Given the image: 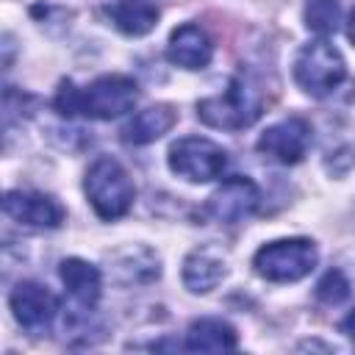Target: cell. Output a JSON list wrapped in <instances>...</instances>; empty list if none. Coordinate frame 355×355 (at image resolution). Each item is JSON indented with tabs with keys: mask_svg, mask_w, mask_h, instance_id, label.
<instances>
[{
	"mask_svg": "<svg viewBox=\"0 0 355 355\" xmlns=\"http://www.w3.org/2000/svg\"><path fill=\"white\" fill-rule=\"evenodd\" d=\"M225 275H227L225 258L216 255L208 247L191 250L186 255V261H183V286L191 294H208V291H214L225 280Z\"/></svg>",
	"mask_w": 355,
	"mask_h": 355,
	"instance_id": "13",
	"label": "cell"
},
{
	"mask_svg": "<svg viewBox=\"0 0 355 355\" xmlns=\"http://www.w3.org/2000/svg\"><path fill=\"white\" fill-rule=\"evenodd\" d=\"M175 122H178V111L166 103H155V105L136 111L128 119V125L122 128V139L128 144H153L155 139L169 133Z\"/></svg>",
	"mask_w": 355,
	"mask_h": 355,
	"instance_id": "12",
	"label": "cell"
},
{
	"mask_svg": "<svg viewBox=\"0 0 355 355\" xmlns=\"http://www.w3.org/2000/svg\"><path fill=\"white\" fill-rule=\"evenodd\" d=\"M347 78V61L324 36L300 47L294 58V80L311 97L333 94Z\"/></svg>",
	"mask_w": 355,
	"mask_h": 355,
	"instance_id": "5",
	"label": "cell"
},
{
	"mask_svg": "<svg viewBox=\"0 0 355 355\" xmlns=\"http://www.w3.org/2000/svg\"><path fill=\"white\" fill-rule=\"evenodd\" d=\"M347 36H349V42L355 44V8L349 11V19H347Z\"/></svg>",
	"mask_w": 355,
	"mask_h": 355,
	"instance_id": "20",
	"label": "cell"
},
{
	"mask_svg": "<svg viewBox=\"0 0 355 355\" xmlns=\"http://www.w3.org/2000/svg\"><path fill=\"white\" fill-rule=\"evenodd\" d=\"M211 55H214V44H211V36L194 25V22H186V25H178L172 33H169V42H166V58L180 67V69H205L211 64Z\"/></svg>",
	"mask_w": 355,
	"mask_h": 355,
	"instance_id": "11",
	"label": "cell"
},
{
	"mask_svg": "<svg viewBox=\"0 0 355 355\" xmlns=\"http://www.w3.org/2000/svg\"><path fill=\"white\" fill-rule=\"evenodd\" d=\"M3 211L8 219L31 230H55L64 222V208L58 205V200L42 191L11 189L3 197Z\"/></svg>",
	"mask_w": 355,
	"mask_h": 355,
	"instance_id": "10",
	"label": "cell"
},
{
	"mask_svg": "<svg viewBox=\"0 0 355 355\" xmlns=\"http://www.w3.org/2000/svg\"><path fill=\"white\" fill-rule=\"evenodd\" d=\"M349 297V283L344 277V272L338 269H330L322 275V280L316 283V300L324 302V305H338Z\"/></svg>",
	"mask_w": 355,
	"mask_h": 355,
	"instance_id": "18",
	"label": "cell"
},
{
	"mask_svg": "<svg viewBox=\"0 0 355 355\" xmlns=\"http://www.w3.org/2000/svg\"><path fill=\"white\" fill-rule=\"evenodd\" d=\"M166 164L178 178L189 183H211L222 178L227 166V153L205 136H183L172 141L166 153Z\"/></svg>",
	"mask_w": 355,
	"mask_h": 355,
	"instance_id": "6",
	"label": "cell"
},
{
	"mask_svg": "<svg viewBox=\"0 0 355 355\" xmlns=\"http://www.w3.org/2000/svg\"><path fill=\"white\" fill-rule=\"evenodd\" d=\"M239 347V336L233 330V324H227L225 319H194L186 330V341L183 349L189 352H230Z\"/></svg>",
	"mask_w": 355,
	"mask_h": 355,
	"instance_id": "14",
	"label": "cell"
},
{
	"mask_svg": "<svg viewBox=\"0 0 355 355\" xmlns=\"http://www.w3.org/2000/svg\"><path fill=\"white\" fill-rule=\"evenodd\" d=\"M261 205V191L250 178H227L222 186L214 189V194L205 200V216L219 225H239L247 222Z\"/></svg>",
	"mask_w": 355,
	"mask_h": 355,
	"instance_id": "7",
	"label": "cell"
},
{
	"mask_svg": "<svg viewBox=\"0 0 355 355\" xmlns=\"http://www.w3.org/2000/svg\"><path fill=\"white\" fill-rule=\"evenodd\" d=\"M139 100V86L128 75H100L86 89L64 80L55 92V111L61 116H89V119H116L133 111Z\"/></svg>",
	"mask_w": 355,
	"mask_h": 355,
	"instance_id": "1",
	"label": "cell"
},
{
	"mask_svg": "<svg viewBox=\"0 0 355 355\" xmlns=\"http://www.w3.org/2000/svg\"><path fill=\"white\" fill-rule=\"evenodd\" d=\"M311 139H313V130H311L308 119H302V116H286V119L269 125L258 136V144L255 147L266 158L288 166V164L302 161V155L311 147Z\"/></svg>",
	"mask_w": 355,
	"mask_h": 355,
	"instance_id": "9",
	"label": "cell"
},
{
	"mask_svg": "<svg viewBox=\"0 0 355 355\" xmlns=\"http://www.w3.org/2000/svg\"><path fill=\"white\" fill-rule=\"evenodd\" d=\"M105 14L125 36H144L158 22V8L150 0H114Z\"/></svg>",
	"mask_w": 355,
	"mask_h": 355,
	"instance_id": "16",
	"label": "cell"
},
{
	"mask_svg": "<svg viewBox=\"0 0 355 355\" xmlns=\"http://www.w3.org/2000/svg\"><path fill=\"white\" fill-rule=\"evenodd\" d=\"M302 19L305 28L316 36H330L341 25V6L338 0H308L302 8Z\"/></svg>",
	"mask_w": 355,
	"mask_h": 355,
	"instance_id": "17",
	"label": "cell"
},
{
	"mask_svg": "<svg viewBox=\"0 0 355 355\" xmlns=\"http://www.w3.org/2000/svg\"><path fill=\"white\" fill-rule=\"evenodd\" d=\"M83 191H86L94 214L105 222L125 216L136 200V186H133L128 169L111 155H100L92 161V166L86 169V178H83Z\"/></svg>",
	"mask_w": 355,
	"mask_h": 355,
	"instance_id": "3",
	"label": "cell"
},
{
	"mask_svg": "<svg viewBox=\"0 0 355 355\" xmlns=\"http://www.w3.org/2000/svg\"><path fill=\"white\" fill-rule=\"evenodd\" d=\"M261 111H263L261 89L247 75H236L222 94H214L197 103V119L219 130L250 128L261 116Z\"/></svg>",
	"mask_w": 355,
	"mask_h": 355,
	"instance_id": "2",
	"label": "cell"
},
{
	"mask_svg": "<svg viewBox=\"0 0 355 355\" xmlns=\"http://www.w3.org/2000/svg\"><path fill=\"white\" fill-rule=\"evenodd\" d=\"M8 305L11 313L17 319L19 327H25L33 336L50 333L55 316H58V300L50 288H44L36 280H22L11 288L8 294Z\"/></svg>",
	"mask_w": 355,
	"mask_h": 355,
	"instance_id": "8",
	"label": "cell"
},
{
	"mask_svg": "<svg viewBox=\"0 0 355 355\" xmlns=\"http://www.w3.org/2000/svg\"><path fill=\"white\" fill-rule=\"evenodd\" d=\"M319 261L316 244L311 239H275L252 255V269L269 283H297L313 272Z\"/></svg>",
	"mask_w": 355,
	"mask_h": 355,
	"instance_id": "4",
	"label": "cell"
},
{
	"mask_svg": "<svg viewBox=\"0 0 355 355\" xmlns=\"http://www.w3.org/2000/svg\"><path fill=\"white\" fill-rule=\"evenodd\" d=\"M341 333H344V336H347V338L355 344V308H352V311L344 316V322H341Z\"/></svg>",
	"mask_w": 355,
	"mask_h": 355,
	"instance_id": "19",
	"label": "cell"
},
{
	"mask_svg": "<svg viewBox=\"0 0 355 355\" xmlns=\"http://www.w3.org/2000/svg\"><path fill=\"white\" fill-rule=\"evenodd\" d=\"M61 283L67 286V291L83 305V308H94L100 294H103V275L94 263L83 261V258H64L58 266Z\"/></svg>",
	"mask_w": 355,
	"mask_h": 355,
	"instance_id": "15",
	"label": "cell"
}]
</instances>
